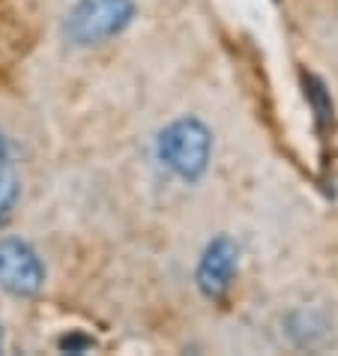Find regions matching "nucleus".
Listing matches in <instances>:
<instances>
[{"label":"nucleus","instance_id":"obj_8","mask_svg":"<svg viewBox=\"0 0 338 356\" xmlns=\"http://www.w3.org/2000/svg\"><path fill=\"white\" fill-rule=\"evenodd\" d=\"M6 162H9V141L0 132V165H6Z\"/></svg>","mask_w":338,"mask_h":356},{"label":"nucleus","instance_id":"obj_4","mask_svg":"<svg viewBox=\"0 0 338 356\" xmlns=\"http://www.w3.org/2000/svg\"><path fill=\"white\" fill-rule=\"evenodd\" d=\"M240 273V243L227 234H218L207 243V249L198 261V270H195V282H198V291H201L207 300H225L231 284Z\"/></svg>","mask_w":338,"mask_h":356},{"label":"nucleus","instance_id":"obj_5","mask_svg":"<svg viewBox=\"0 0 338 356\" xmlns=\"http://www.w3.org/2000/svg\"><path fill=\"white\" fill-rule=\"evenodd\" d=\"M284 326L293 344H300V348H317L330 335V321L321 312H308V309H293L287 314Z\"/></svg>","mask_w":338,"mask_h":356},{"label":"nucleus","instance_id":"obj_9","mask_svg":"<svg viewBox=\"0 0 338 356\" xmlns=\"http://www.w3.org/2000/svg\"><path fill=\"white\" fill-rule=\"evenodd\" d=\"M0 350H3V330H0Z\"/></svg>","mask_w":338,"mask_h":356},{"label":"nucleus","instance_id":"obj_2","mask_svg":"<svg viewBox=\"0 0 338 356\" xmlns=\"http://www.w3.org/2000/svg\"><path fill=\"white\" fill-rule=\"evenodd\" d=\"M135 0H81L66 18L63 33L72 45L90 48L120 36L135 22Z\"/></svg>","mask_w":338,"mask_h":356},{"label":"nucleus","instance_id":"obj_1","mask_svg":"<svg viewBox=\"0 0 338 356\" xmlns=\"http://www.w3.org/2000/svg\"><path fill=\"white\" fill-rule=\"evenodd\" d=\"M156 159L177 180L198 183L210 171L213 162V132L198 117L171 120L156 138Z\"/></svg>","mask_w":338,"mask_h":356},{"label":"nucleus","instance_id":"obj_6","mask_svg":"<svg viewBox=\"0 0 338 356\" xmlns=\"http://www.w3.org/2000/svg\"><path fill=\"white\" fill-rule=\"evenodd\" d=\"M18 197H22V180L15 177L13 168L0 165V225H6L13 219Z\"/></svg>","mask_w":338,"mask_h":356},{"label":"nucleus","instance_id":"obj_7","mask_svg":"<svg viewBox=\"0 0 338 356\" xmlns=\"http://www.w3.org/2000/svg\"><path fill=\"white\" fill-rule=\"evenodd\" d=\"M305 96H308V102H312V108H314L317 120L330 123L332 120V99H330V93H326V87H323L321 78L305 75Z\"/></svg>","mask_w":338,"mask_h":356},{"label":"nucleus","instance_id":"obj_3","mask_svg":"<svg viewBox=\"0 0 338 356\" xmlns=\"http://www.w3.org/2000/svg\"><path fill=\"white\" fill-rule=\"evenodd\" d=\"M45 284V264L22 236L0 240V288L13 296H36Z\"/></svg>","mask_w":338,"mask_h":356}]
</instances>
